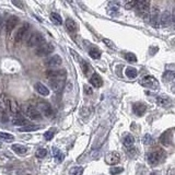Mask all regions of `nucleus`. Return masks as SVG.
<instances>
[{"label": "nucleus", "mask_w": 175, "mask_h": 175, "mask_svg": "<svg viewBox=\"0 0 175 175\" xmlns=\"http://www.w3.org/2000/svg\"><path fill=\"white\" fill-rule=\"evenodd\" d=\"M140 84L151 90H158L159 89V81L152 76H146L140 80Z\"/></svg>", "instance_id": "20e7f679"}, {"label": "nucleus", "mask_w": 175, "mask_h": 175, "mask_svg": "<svg viewBox=\"0 0 175 175\" xmlns=\"http://www.w3.org/2000/svg\"><path fill=\"white\" fill-rule=\"evenodd\" d=\"M81 67H82L83 74H84L85 76H89V74H90V72H91V66L88 64L87 61H84V60H81Z\"/></svg>", "instance_id": "473e14b6"}, {"label": "nucleus", "mask_w": 175, "mask_h": 175, "mask_svg": "<svg viewBox=\"0 0 175 175\" xmlns=\"http://www.w3.org/2000/svg\"><path fill=\"white\" fill-rule=\"evenodd\" d=\"M103 42L106 44V46L111 47V48H114V49L116 48V47H115V45H114V44H113V42H112V41H110V39H107V38H104V39H103Z\"/></svg>", "instance_id": "c03bdc74"}, {"label": "nucleus", "mask_w": 175, "mask_h": 175, "mask_svg": "<svg viewBox=\"0 0 175 175\" xmlns=\"http://www.w3.org/2000/svg\"><path fill=\"white\" fill-rule=\"evenodd\" d=\"M49 84L53 88V90L55 92H60L65 87V81L64 80H52L49 81Z\"/></svg>", "instance_id": "6ab92c4d"}, {"label": "nucleus", "mask_w": 175, "mask_h": 175, "mask_svg": "<svg viewBox=\"0 0 175 175\" xmlns=\"http://www.w3.org/2000/svg\"><path fill=\"white\" fill-rule=\"evenodd\" d=\"M22 112H23V114L26 117L32 120H39L42 118V114L39 113L38 110H37L36 107H34L33 105H29V104L23 105L22 106Z\"/></svg>", "instance_id": "f03ea898"}, {"label": "nucleus", "mask_w": 175, "mask_h": 175, "mask_svg": "<svg viewBox=\"0 0 175 175\" xmlns=\"http://www.w3.org/2000/svg\"><path fill=\"white\" fill-rule=\"evenodd\" d=\"M120 161V155L116 151L108 152L105 155V162L108 165H115V164L119 163Z\"/></svg>", "instance_id": "1a4fd4ad"}, {"label": "nucleus", "mask_w": 175, "mask_h": 175, "mask_svg": "<svg viewBox=\"0 0 175 175\" xmlns=\"http://www.w3.org/2000/svg\"><path fill=\"white\" fill-rule=\"evenodd\" d=\"M53 155L54 157H55V159L57 160L58 162H61L62 160H64V155H62L61 152H60V150L58 149V148H53Z\"/></svg>", "instance_id": "2f4dec72"}, {"label": "nucleus", "mask_w": 175, "mask_h": 175, "mask_svg": "<svg viewBox=\"0 0 175 175\" xmlns=\"http://www.w3.org/2000/svg\"><path fill=\"white\" fill-rule=\"evenodd\" d=\"M123 143H124L125 147L128 149V148H131L132 146H134L135 143V138L132 135H126V136L124 137V139H123Z\"/></svg>", "instance_id": "a878e982"}, {"label": "nucleus", "mask_w": 175, "mask_h": 175, "mask_svg": "<svg viewBox=\"0 0 175 175\" xmlns=\"http://www.w3.org/2000/svg\"><path fill=\"white\" fill-rule=\"evenodd\" d=\"M66 29H67L70 33H74L78 30V24H77L76 21H74L72 19H67V21H66Z\"/></svg>", "instance_id": "5701e85b"}, {"label": "nucleus", "mask_w": 175, "mask_h": 175, "mask_svg": "<svg viewBox=\"0 0 175 175\" xmlns=\"http://www.w3.org/2000/svg\"><path fill=\"white\" fill-rule=\"evenodd\" d=\"M12 150L16 152V155H25L29 151V148L22 145H13L12 146Z\"/></svg>", "instance_id": "393cba45"}, {"label": "nucleus", "mask_w": 175, "mask_h": 175, "mask_svg": "<svg viewBox=\"0 0 175 175\" xmlns=\"http://www.w3.org/2000/svg\"><path fill=\"white\" fill-rule=\"evenodd\" d=\"M34 89L38 94L43 95V96H47L49 94V90L48 88H46V85H44L43 83L41 82H37L34 84Z\"/></svg>", "instance_id": "f3484780"}, {"label": "nucleus", "mask_w": 175, "mask_h": 175, "mask_svg": "<svg viewBox=\"0 0 175 175\" xmlns=\"http://www.w3.org/2000/svg\"><path fill=\"white\" fill-rule=\"evenodd\" d=\"M84 92H85V94H88V95L92 94V89H91L89 85H84Z\"/></svg>", "instance_id": "a18cd8bd"}, {"label": "nucleus", "mask_w": 175, "mask_h": 175, "mask_svg": "<svg viewBox=\"0 0 175 175\" xmlns=\"http://www.w3.org/2000/svg\"><path fill=\"white\" fill-rule=\"evenodd\" d=\"M1 28H2V18L0 16V33H1Z\"/></svg>", "instance_id": "09e8293b"}, {"label": "nucleus", "mask_w": 175, "mask_h": 175, "mask_svg": "<svg viewBox=\"0 0 175 175\" xmlns=\"http://www.w3.org/2000/svg\"><path fill=\"white\" fill-rule=\"evenodd\" d=\"M43 44H45V37L39 32L33 33L28 41V45L30 47H34V46L39 47L41 45H43Z\"/></svg>", "instance_id": "39448f33"}, {"label": "nucleus", "mask_w": 175, "mask_h": 175, "mask_svg": "<svg viewBox=\"0 0 175 175\" xmlns=\"http://www.w3.org/2000/svg\"><path fill=\"white\" fill-rule=\"evenodd\" d=\"M135 9H137V12L140 14L142 18H149V9L150 2L149 1H137V6Z\"/></svg>", "instance_id": "0eeeda50"}, {"label": "nucleus", "mask_w": 175, "mask_h": 175, "mask_svg": "<svg viewBox=\"0 0 175 175\" xmlns=\"http://www.w3.org/2000/svg\"><path fill=\"white\" fill-rule=\"evenodd\" d=\"M157 103L159 104L161 107H170L172 105V101L168 99V96H158L157 97Z\"/></svg>", "instance_id": "412c9836"}, {"label": "nucleus", "mask_w": 175, "mask_h": 175, "mask_svg": "<svg viewBox=\"0 0 175 175\" xmlns=\"http://www.w3.org/2000/svg\"><path fill=\"white\" fill-rule=\"evenodd\" d=\"M70 53H71V55L74 56V57L76 58L77 60H80V58H79V56L76 54V52H74V51H72V49H70Z\"/></svg>", "instance_id": "49530a36"}, {"label": "nucleus", "mask_w": 175, "mask_h": 175, "mask_svg": "<svg viewBox=\"0 0 175 175\" xmlns=\"http://www.w3.org/2000/svg\"><path fill=\"white\" fill-rule=\"evenodd\" d=\"M172 138H173V129H168V130H165L160 136V142L163 146H165V147H168L172 142Z\"/></svg>", "instance_id": "9b49d317"}, {"label": "nucleus", "mask_w": 175, "mask_h": 175, "mask_svg": "<svg viewBox=\"0 0 175 175\" xmlns=\"http://www.w3.org/2000/svg\"><path fill=\"white\" fill-rule=\"evenodd\" d=\"M132 111H134V113L136 114L137 116H143V114L147 111V105L143 103H140V102L135 103L134 105H132Z\"/></svg>", "instance_id": "2eb2a0df"}, {"label": "nucleus", "mask_w": 175, "mask_h": 175, "mask_svg": "<svg viewBox=\"0 0 175 175\" xmlns=\"http://www.w3.org/2000/svg\"><path fill=\"white\" fill-rule=\"evenodd\" d=\"M10 112L12 113L13 117L20 116L21 108H20V105H19L18 102H16V100H11V103H10Z\"/></svg>", "instance_id": "aec40b11"}, {"label": "nucleus", "mask_w": 175, "mask_h": 175, "mask_svg": "<svg viewBox=\"0 0 175 175\" xmlns=\"http://www.w3.org/2000/svg\"><path fill=\"white\" fill-rule=\"evenodd\" d=\"M70 173H71L72 175H82L83 168H81V166H74V168H72L71 170H70Z\"/></svg>", "instance_id": "58836bf2"}, {"label": "nucleus", "mask_w": 175, "mask_h": 175, "mask_svg": "<svg viewBox=\"0 0 175 175\" xmlns=\"http://www.w3.org/2000/svg\"><path fill=\"white\" fill-rule=\"evenodd\" d=\"M46 77L52 80H64L67 77V71L65 69H51L46 71Z\"/></svg>", "instance_id": "7ed1b4c3"}, {"label": "nucleus", "mask_w": 175, "mask_h": 175, "mask_svg": "<svg viewBox=\"0 0 175 175\" xmlns=\"http://www.w3.org/2000/svg\"><path fill=\"white\" fill-rule=\"evenodd\" d=\"M54 49L55 48L51 43H45L39 47H37L36 51H35V55L38 56V57H45V56H48L49 54L53 53Z\"/></svg>", "instance_id": "423d86ee"}, {"label": "nucleus", "mask_w": 175, "mask_h": 175, "mask_svg": "<svg viewBox=\"0 0 175 175\" xmlns=\"http://www.w3.org/2000/svg\"><path fill=\"white\" fill-rule=\"evenodd\" d=\"M56 132V129L55 128H51L49 130H47L45 134H44V138L46 139V140H52L54 137V135H55Z\"/></svg>", "instance_id": "f704fd0d"}, {"label": "nucleus", "mask_w": 175, "mask_h": 175, "mask_svg": "<svg viewBox=\"0 0 175 175\" xmlns=\"http://www.w3.org/2000/svg\"><path fill=\"white\" fill-rule=\"evenodd\" d=\"M137 6V1H128V2H126V5H125V8L126 9H135Z\"/></svg>", "instance_id": "79ce46f5"}, {"label": "nucleus", "mask_w": 175, "mask_h": 175, "mask_svg": "<svg viewBox=\"0 0 175 175\" xmlns=\"http://www.w3.org/2000/svg\"><path fill=\"white\" fill-rule=\"evenodd\" d=\"M12 124H13L14 126H19V128H20V127L26 126V125H28V120L24 119V118L20 115V116H16V117H13Z\"/></svg>", "instance_id": "b1692460"}, {"label": "nucleus", "mask_w": 175, "mask_h": 175, "mask_svg": "<svg viewBox=\"0 0 175 175\" xmlns=\"http://www.w3.org/2000/svg\"><path fill=\"white\" fill-rule=\"evenodd\" d=\"M149 18L152 25L155 26V28H160V14H159V10L157 8H155V10L151 14H149Z\"/></svg>", "instance_id": "a211bd4d"}, {"label": "nucleus", "mask_w": 175, "mask_h": 175, "mask_svg": "<svg viewBox=\"0 0 175 175\" xmlns=\"http://www.w3.org/2000/svg\"><path fill=\"white\" fill-rule=\"evenodd\" d=\"M18 24H19V19L16 18V16H9L7 22H6V31H7V34H10Z\"/></svg>", "instance_id": "f8f14e48"}, {"label": "nucleus", "mask_w": 175, "mask_h": 175, "mask_svg": "<svg viewBox=\"0 0 175 175\" xmlns=\"http://www.w3.org/2000/svg\"><path fill=\"white\" fill-rule=\"evenodd\" d=\"M51 20L53 21L55 24H57V25H60V24L62 23L61 16H60L58 13H56V12H53V13L51 14Z\"/></svg>", "instance_id": "7c9ffc66"}, {"label": "nucleus", "mask_w": 175, "mask_h": 175, "mask_svg": "<svg viewBox=\"0 0 175 175\" xmlns=\"http://www.w3.org/2000/svg\"><path fill=\"white\" fill-rule=\"evenodd\" d=\"M125 58L128 60L129 62L134 64V62H137V57L134 53H126L125 54Z\"/></svg>", "instance_id": "e433bc0d"}, {"label": "nucleus", "mask_w": 175, "mask_h": 175, "mask_svg": "<svg viewBox=\"0 0 175 175\" xmlns=\"http://www.w3.org/2000/svg\"><path fill=\"white\" fill-rule=\"evenodd\" d=\"M162 77H163V80L165 81V82H170V81H172L175 79V72L170 71V70H166Z\"/></svg>", "instance_id": "c85d7f7f"}, {"label": "nucleus", "mask_w": 175, "mask_h": 175, "mask_svg": "<svg viewBox=\"0 0 175 175\" xmlns=\"http://www.w3.org/2000/svg\"><path fill=\"white\" fill-rule=\"evenodd\" d=\"M171 20H172V14L170 13L168 11H164L163 13L160 16V26H168L170 24Z\"/></svg>", "instance_id": "dca6fc26"}, {"label": "nucleus", "mask_w": 175, "mask_h": 175, "mask_svg": "<svg viewBox=\"0 0 175 175\" xmlns=\"http://www.w3.org/2000/svg\"><path fill=\"white\" fill-rule=\"evenodd\" d=\"M125 72H126V76L128 77V78H130V79L136 78L137 74H138L137 69H136V68H134V67H127L126 71H125Z\"/></svg>", "instance_id": "cd10ccee"}, {"label": "nucleus", "mask_w": 175, "mask_h": 175, "mask_svg": "<svg viewBox=\"0 0 175 175\" xmlns=\"http://www.w3.org/2000/svg\"><path fill=\"white\" fill-rule=\"evenodd\" d=\"M10 103L11 100L5 94L0 95V110L2 113H6L7 111H10Z\"/></svg>", "instance_id": "4468645a"}, {"label": "nucleus", "mask_w": 175, "mask_h": 175, "mask_svg": "<svg viewBox=\"0 0 175 175\" xmlns=\"http://www.w3.org/2000/svg\"><path fill=\"white\" fill-rule=\"evenodd\" d=\"M30 26L31 25L29 23H23L20 28H19L18 32H16V37H14L16 43H20V42L23 39V37L25 36V34L28 33V31L30 30Z\"/></svg>", "instance_id": "9d476101"}, {"label": "nucleus", "mask_w": 175, "mask_h": 175, "mask_svg": "<svg viewBox=\"0 0 175 175\" xmlns=\"http://www.w3.org/2000/svg\"><path fill=\"white\" fill-rule=\"evenodd\" d=\"M47 155V150L44 149V148H41V149H38L36 151V157L39 158V159H43V158H45Z\"/></svg>", "instance_id": "ea45409f"}, {"label": "nucleus", "mask_w": 175, "mask_h": 175, "mask_svg": "<svg viewBox=\"0 0 175 175\" xmlns=\"http://www.w3.org/2000/svg\"><path fill=\"white\" fill-rule=\"evenodd\" d=\"M142 143L145 146H151L153 145V138L151 137V135L147 134L146 136H143L142 138Z\"/></svg>", "instance_id": "72a5a7b5"}, {"label": "nucleus", "mask_w": 175, "mask_h": 175, "mask_svg": "<svg viewBox=\"0 0 175 175\" xmlns=\"http://www.w3.org/2000/svg\"><path fill=\"white\" fill-rule=\"evenodd\" d=\"M172 21L175 23V8H174V10H173V12H172Z\"/></svg>", "instance_id": "de8ad7c7"}, {"label": "nucleus", "mask_w": 175, "mask_h": 175, "mask_svg": "<svg viewBox=\"0 0 175 175\" xmlns=\"http://www.w3.org/2000/svg\"><path fill=\"white\" fill-rule=\"evenodd\" d=\"M41 126H36V125H26V126L20 127L19 131H22V132H29V131H34L37 129H41Z\"/></svg>", "instance_id": "bb28decb"}, {"label": "nucleus", "mask_w": 175, "mask_h": 175, "mask_svg": "<svg viewBox=\"0 0 175 175\" xmlns=\"http://www.w3.org/2000/svg\"><path fill=\"white\" fill-rule=\"evenodd\" d=\"M165 157V151L161 148H155L148 153V162L151 165H158Z\"/></svg>", "instance_id": "f257e3e1"}, {"label": "nucleus", "mask_w": 175, "mask_h": 175, "mask_svg": "<svg viewBox=\"0 0 175 175\" xmlns=\"http://www.w3.org/2000/svg\"><path fill=\"white\" fill-rule=\"evenodd\" d=\"M89 55H90L93 59H99V58L101 57V52H100V49L96 48V47H93V48H91L90 51H89Z\"/></svg>", "instance_id": "c756f323"}, {"label": "nucleus", "mask_w": 175, "mask_h": 175, "mask_svg": "<svg viewBox=\"0 0 175 175\" xmlns=\"http://www.w3.org/2000/svg\"><path fill=\"white\" fill-rule=\"evenodd\" d=\"M0 138L5 141H11L14 139V136L11 134H7V132H0Z\"/></svg>", "instance_id": "4c0bfd02"}, {"label": "nucleus", "mask_w": 175, "mask_h": 175, "mask_svg": "<svg viewBox=\"0 0 175 175\" xmlns=\"http://www.w3.org/2000/svg\"><path fill=\"white\" fill-rule=\"evenodd\" d=\"M127 152L129 153V155H131V157H135V155L138 153V151H137V149L136 148H134V147H131V148H128L127 149Z\"/></svg>", "instance_id": "37998d69"}, {"label": "nucleus", "mask_w": 175, "mask_h": 175, "mask_svg": "<svg viewBox=\"0 0 175 175\" xmlns=\"http://www.w3.org/2000/svg\"><path fill=\"white\" fill-rule=\"evenodd\" d=\"M90 83L94 88H101L102 84H103V80L97 74H93L92 77L90 78Z\"/></svg>", "instance_id": "4be33fe9"}, {"label": "nucleus", "mask_w": 175, "mask_h": 175, "mask_svg": "<svg viewBox=\"0 0 175 175\" xmlns=\"http://www.w3.org/2000/svg\"><path fill=\"white\" fill-rule=\"evenodd\" d=\"M123 171H124L123 168H111L110 173H111L112 175H117V174H119V173H122Z\"/></svg>", "instance_id": "a19ab883"}, {"label": "nucleus", "mask_w": 175, "mask_h": 175, "mask_svg": "<svg viewBox=\"0 0 175 175\" xmlns=\"http://www.w3.org/2000/svg\"><path fill=\"white\" fill-rule=\"evenodd\" d=\"M39 113H42L43 115H45L46 117H51L53 115V108H52L51 104L46 103V102H38L37 104Z\"/></svg>", "instance_id": "6e6552de"}, {"label": "nucleus", "mask_w": 175, "mask_h": 175, "mask_svg": "<svg viewBox=\"0 0 175 175\" xmlns=\"http://www.w3.org/2000/svg\"><path fill=\"white\" fill-rule=\"evenodd\" d=\"M61 64H62V59H61V57H60L59 55H54V56H52V57L49 58V59L47 60L46 62H45V65H46L47 67H49V68L59 67V66H60Z\"/></svg>", "instance_id": "ddd939ff"}, {"label": "nucleus", "mask_w": 175, "mask_h": 175, "mask_svg": "<svg viewBox=\"0 0 175 175\" xmlns=\"http://www.w3.org/2000/svg\"><path fill=\"white\" fill-rule=\"evenodd\" d=\"M111 5V8L110 9L111 10H108V12L111 14H116L118 12V9H119V3H117V2H112V3H110Z\"/></svg>", "instance_id": "c9c22d12"}]
</instances>
